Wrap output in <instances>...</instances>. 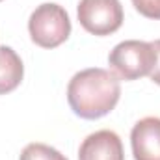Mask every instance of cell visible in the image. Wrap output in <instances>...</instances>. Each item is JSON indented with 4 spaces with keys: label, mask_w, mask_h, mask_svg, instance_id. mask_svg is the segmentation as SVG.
Listing matches in <instances>:
<instances>
[{
    "label": "cell",
    "mask_w": 160,
    "mask_h": 160,
    "mask_svg": "<svg viewBox=\"0 0 160 160\" xmlns=\"http://www.w3.org/2000/svg\"><path fill=\"white\" fill-rule=\"evenodd\" d=\"M0 2H2V0H0Z\"/></svg>",
    "instance_id": "cell-11"
},
{
    "label": "cell",
    "mask_w": 160,
    "mask_h": 160,
    "mask_svg": "<svg viewBox=\"0 0 160 160\" xmlns=\"http://www.w3.org/2000/svg\"><path fill=\"white\" fill-rule=\"evenodd\" d=\"M19 160H67V157L47 143L34 142V143H28L21 151Z\"/></svg>",
    "instance_id": "cell-8"
},
{
    "label": "cell",
    "mask_w": 160,
    "mask_h": 160,
    "mask_svg": "<svg viewBox=\"0 0 160 160\" xmlns=\"http://www.w3.org/2000/svg\"><path fill=\"white\" fill-rule=\"evenodd\" d=\"M119 78L101 67L78 71L67 86V102L82 119H101L119 102Z\"/></svg>",
    "instance_id": "cell-1"
},
{
    "label": "cell",
    "mask_w": 160,
    "mask_h": 160,
    "mask_svg": "<svg viewBox=\"0 0 160 160\" xmlns=\"http://www.w3.org/2000/svg\"><path fill=\"white\" fill-rule=\"evenodd\" d=\"M157 8H158V13H160V0H157Z\"/></svg>",
    "instance_id": "cell-10"
},
{
    "label": "cell",
    "mask_w": 160,
    "mask_h": 160,
    "mask_svg": "<svg viewBox=\"0 0 160 160\" xmlns=\"http://www.w3.org/2000/svg\"><path fill=\"white\" fill-rule=\"evenodd\" d=\"M24 77L21 56L8 45H0V95L17 89Z\"/></svg>",
    "instance_id": "cell-7"
},
{
    "label": "cell",
    "mask_w": 160,
    "mask_h": 160,
    "mask_svg": "<svg viewBox=\"0 0 160 160\" xmlns=\"http://www.w3.org/2000/svg\"><path fill=\"white\" fill-rule=\"evenodd\" d=\"M108 65L121 80H138L147 77L155 65V50L151 43L127 39L118 43L108 54Z\"/></svg>",
    "instance_id": "cell-3"
},
{
    "label": "cell",
    "mask_w": 160,
    "mask_h": 160,
    "mask_svg": "<svg viewBox=\"0 0 160 160\" xmlns=\"http://www.w3.org/2000/svg\"><path fill=\"white\" fill-rule=\"evenodd\" d=\"M78 160H125L121 138L108 128L86 136L78 147Z\"/></svg>",
    "instance_id": "cell-6"
},
{
    "label": "cell",
    "mask_w": 160,
    "mask_h": 160,
    "mask_svg": "<svg viewBox=\"0 0 160 160\" xmlns=\"http://www.w3.org/2000/svg\"><path fill=\"white\" fill-rule=\"evenodd\" d=\"M134 160H160V118L147 116L130 130Z\"/></svg>",
    "instance_id": "cell-5"
},
{
    "label": "cell",
    "mask_w": 160,
    "mask_h": 160,
    "mask_svg": "<svg viewBox=\"0 0 160 160\" xmlns=\"http://www.w3.org/2000/svg\"><path fill=\"white\" fill-rule=\"evenodd\" d=\"M77 15L80 26L99 38L118 32L125 19L119 0H80Z\"/></svg>",
    "instance_id": "cell-4"
},
{
    "label": "cell",
    "mask_w": 160,
    "mask_h": 160,
    "mask_svg": "<svg viewBox=\"0 0 160 160\" xmlns=\"http://www.w3.org/2000/svg\"><path fill=\"white\" fill-rule=\"evenodd\" d=\"M151 47H153V50H155V65H153V69H151V73H149V78L153 80L155 84L160 86V39L153 41Z\"/></svg>",
    "instance_id": "cell-9"
},
{
    "label": "cell",
    "mask_w": 160,
    "mask_h": 160,
    "mask_svg": "<svg viewBox=\"0 0 160 160\" xmlns=\"http://www.w3.org/2000/svg\"><path fill=\"white\" fill-rule=\"evenodd\" d=\"M30 39L41 48H56L71 36L69 13L54 2L38 6L28 19Z\"/></svg>",
    "instance_id": "cell-2"
}]
</instances>
